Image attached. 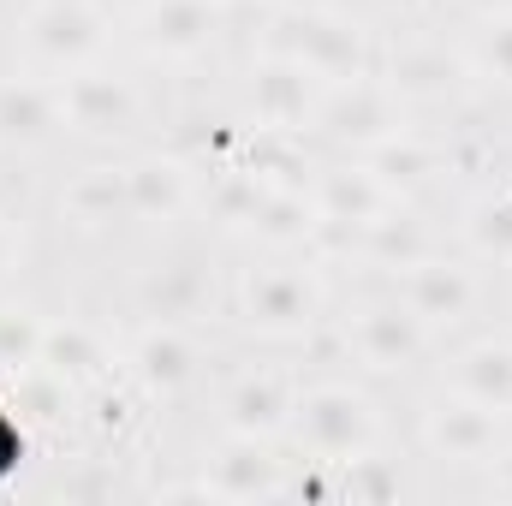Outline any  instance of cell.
<instances>
[{
  "label": "cell",
  "instance_id": "6da1fadb",
  "mask_svg": "<svg viewBox=\"0 0 512 506\" xmlns=\"http://www.w3.org/2000/svg\"><path fill=\"white\" fill-rule=\"evenodd\" d=\"M12 465H18V429H12V423H6V411H0V477H6Z\"/></svg>",
  "mask_w": 512,
  "mask_h": 506
}]
</instances>
